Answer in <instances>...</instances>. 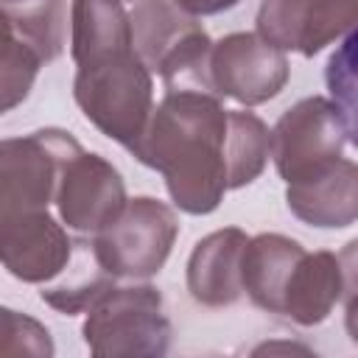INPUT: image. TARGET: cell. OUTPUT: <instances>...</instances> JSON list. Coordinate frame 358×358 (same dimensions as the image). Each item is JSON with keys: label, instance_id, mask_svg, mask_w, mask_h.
<instances>
[{"label": "cell", "instance_id": "1", "mask_svg": "<svg viewBox=\"0 0 358 358\" xmlns=\"http://www.w3.org/2000/svg\"><path fill=\"white\" fill-rule=\"evenodd\" d=\"M229 109L201 90H171L154 106L151 120L131 154L162 173L173 204L190 215L213 213L227 179Z\"/></svg>", "mask_w": 358, "mask_h": 358}, {"label": "cell", "instance_id": "2", "mask_svg": "<svg viewBox=\"0 0 358 358\" xmlns=\"http://www.w3.org/2000/svg\"><path fill=\"white\" fill-rule=\"evenodd\" d=\"M73 95L84 117L129 151L140 143L154 112L151 70L134 48L76 64Z\"/></svg>", "mask_w": 358, "mask_h": 358}, {"label": "cell", "instance_id": "3", "mask_svg": "<svg viewBox=\"0 0 358 358\" xmlns=\"http://www.w3.org/2000/svg\"><path fill=\"white\" fill-rule=\"evenodd\" d=\"M134 50L151 73H157L171 90L213 92L210 53L213 39L176 0H137L129 11ZM215 95V92H213Z\"/></svg>", "mask_w": 358, "mask_h": 358}, {"label": "cell", "instance_id": "4", "mask_svg": "<svg viewBox=\"0 0 358 358\" xmlns=\"http://www.w3.org/2000/svg\"><path fill=\"white\" fill-rule=\"evenodd\" d=\"M81 336L98 358L165 355L171 322L162 310V294L148 282L112 285L87 310Z\"/></svg>", "mask_w": 358, "mask_h": 358}, {"label": "cell", "instance_id": "5", "mask_svg": "<svg viewBox=\"0 0 358 358\" xmlns=\"http://www.w3.org/2000/svg\"><path fill=\"white\" fill-rule=\"evenodd\" d=\"M176 235L179 218L165 201L154 196H134L112 224L92 235L90 243L98 263L109 274L126 280H148L159 274L171 257Z\"/></svg>", "mask_w": 358, "mask_h": 358}, {"label": "cell", "instance_id": "6", "mask_svg": "<svg viewBox=\"0 0 358 358\" xmlns=\"http://www.w3.org/2000/svg\"><path fill=\"white\" fill-rule=\"evenodd\" d=\"M81 151L62 129H39L8 137L0 145V215L48 210L56 201L64 165Z\"/></svg>", "mask_w": 358, "mask_h": 358}, {"label": "cell", "instance_id": "7", "mask_svg": "<svg viewBox=\"0 0 358 358\" xmlns=\"http://www.w3.org/2000/svg\"><path fill=\"white\" fill-rule=\"evenodd\" d=\"M347 131L330 98L313 95L294 103L271 129V159L285 185L302 182L344 157Z\"/></svg>", "mask_w": 358, "mask_h": 358}, {"label": "cell", "instance_id": "8", "mask_svg": "<svg viewBox=\"0 0 358 358\" xmlns=\"http://www.w3.org/2000/svg\"><path fill=\"white\" fill-rule=\"evenodd\" d=\"M291 67L285 50L260 34H229L213 42L210 84L218 98H232L243 106L271 101L288 84Z\"/></svg>", "mask_w": 358, "mask_h": 358}, {"label": "cell", "instance_id": "9", "mask_svg": "<svg viewBox=\"0 0 358 358\" xmlns=\"http://www.w3.org/2000/svg\"><path fill=\"white\" fill-rule=\"evenodd\" d=\"M255 22L280 50L316 56L358 28V0H263Z\"/></svg>", "mask_w": 358, "mask_h": 358}, {"label": "cell", "instance_id": "10", "mask_svg": "<svg viewBox=\"0 0 358 358\" xmlns=\"http://www.w3.org/2000/svg\"><path fill=\"white\" fill-rule=\"evenodd\" d=\"M76 243L48 210L0 215V255L8 274L22 282H53L73 260Z\"/></svg>", "mask_w": 358, "mask_h": 358}, {"label": "cell", "instance_id": "11", "mask_svg": "<svg viewBox=\"0 0 358 358\" xmlns=\"http://www.w3.org/2000/svg\"><path fill=\"white\" fill-rule=\"evenodd\" d=\"M126 185L112 162L98 154L78 151L62 173L56 207L67 229L98 235L126 207Z\"/></svg>", "mask_w": 358, "mask_h": 358}, {"label": "cell", "instance_id": "12", "mask_svg": "<svg viewBox=\"0 0 358 358\" xmlns=\"http://www.w3.org/2000/svg\"><path fill=\"white\" fill-rule=\"evenodd\" d=\"M249 235L238 227L201 238L187 260V291L204 308L235 305L243 294V249Z\"/></svg>", "mask_w": 358, "mask_h": 358}, {"label": "cell", "instance_id": "13", "mask_svg": "<svg viewBox=\"0 0 358 358\" xmlns=\"http://www.w3.org/2000/svg\"><path fill=\"white\" fill-rule=\"evenodd\" d=\"M288 210L319 229H341L358 221V162L338 157L313 176L285 187Z\"/></svg>", "mask_w": 358, "mask_h": 358}, {"label": "cell", "instance_id": "14", "mask_svg": "<svg viewBox=\"0 0 358 358\" xmlns=\"http://www.w3.org/2000/svg\"><path fill=\"white\" fill-rule=\"evenodd\" d=\"M305 255L302 243L280 232H263L249 238L243 249V291L246 296L268 310L282 316V296L291 280L294 266Z\"/></svg>", "mask_w": 358, "mask_h": 358}, {"label": "cell", "instance_id": "15", "mask_svg": "<svg viewBox=\"0 0 358 358\" xmlns=\"http://www.w3.org/2000/svg\"><path fill=\"white\" fill-rule=\"evenodd\" d=\"M341 296H344V280H341L338 255L305 252L285 285L282 316H288L302 327H310L324 322Z\"/></svg>", "mask_w": 358, "mask_h": 358}, {"label": "cell", "instance_id": "16", "mask_svg": "<svg viewBox=\"0 0 358 358\" xmlns=\"http://www.w3.org/2000/svg\"><path fill=\"white\" fill-rule=\"evenodd\" d=\"M123 48H134V34L120 0H73L70 56L76 64Z\"/></svg>", "mask_w": 358, "mask_h": 358}, {"label": "cell", "instance_id": "17", "mask_svg": "<svg viewBox=\"0 0 358 358\" xmlns=\"http://www.w3.org/2000/svg\"><path fill=\"white\" fill-rule=\"evenodd\" d=\"M56 280L59 282H45L39 296H42V302H48L59 313L73 316V313L90 310L115 285L117 277L109 274L98 263V257L92 252V243H76L70 266Z\"/></svg>", "mask_w": 358, "mask_h": 358}, {"label": "cell", "instance_id": "18", "mask_svg": "<svg viewBox=\"0 0 358 358\" xmlns=\"http://www.w3.org/2000/svg\"><path fill=\"white\" fill-rule=\"evenodd\" d=\"M0 28L28 42L42 62H53L64 50L67 8L64 0H14L0 8Z\"/></svg>", "mask_w": 358, "mask_h": 358}, {"label": "cell", "instance_id": "19", "mask_svg": "<svg viewBox=\"0 0 358 358\" xmlns=\"http://www.w3.org/2000/svg\"><path fill=\"white\" fill-rule=\"evenodd\" d=\"M271 157V131L255 112L229 109L227 134V179L229 190L252 185Z\"/></svg>", "mask_w": 358, "mask_h": 358}, {"label": "cell", "instance_id": "20", "mask_svg": "<svg viewBox=\"0 0 358 358\" xmlns=\"http://www.w3.org/2000/svg\"><path fill=\"white\" fill-rule=\"evenodd\" d=\"M324 81L330 90V101L341 115L347 140L358 148V28H352L330 53Z\"/></svg>", "mask_w": 358, "mask_h": 358}, {"label": "cell", "instance_id": "21", "mask_svg": "<svg viewBox=\"0 0 358 358\" xmlns=\"http://www.w3.org/2000/svg\"><path fill=\"white\" fill-rule=\"evenodd\" d=\"M0 92H3V112H11L17 103H22L34 87V78L39 73V67L45 64L42 56L22 42L20 36H14L8 28H0Z\"/></svg>", "mask_w": 358, "mask_h": 358}, {"label": "cell", "instance_id": "22", "mask_svg": "<svg viewBox=\"0 0 358 358\" xmlns=\"http://www.w3.org/2000/svg\"><path fill=\"white\" fill-rule=\"evenodd\" d=\"M50 358V333L31 316L11 308L0 310V358Z\"/></svg>", "mask_w": 358, "mask_h": 358}, {"label": "cell", "instance_id": "23", "mask_svg": "<svg viewBox=\"0 0 358 358\" xmlns=\"http://www.w3.org/2000/svg\"><path fill=\"white\" fill-rule=\"evenodd\" d=\"M338 266H341V280H344V296L358 294V238H352L341 252H338Z\"/></svg>", "mask_w": 358, "mask_h": 358}, {"label": "cell", "instance_id": "24", "mask_svg": "<svg viewBox=\"0 0 358 358\" xmlns=\"http://www.w3.org/2000/svg\"><path fill=\"white\" fill-rule=\"evenodd\" d=\"M241 0H176V6H182L187 14L193 17H210V14H221L229 11L232 6H238Z\"/></svg>", "mask_w": 358, "mask_h": 358}, {"label": "cell", "instance_id": "25", "mask_svg": "<svg viewBox=\"0 0 358 358\" xmlns=\"http://www.w3.org/2000/svg\"><path fill=\"white\" fill-rule=\"evenodd\" d=\"M344 327H347V336L352 338V344H358V294L347 296V308H344Z\"/></svg>", "mask_w": 358, "mask_h": 358}, {"label": "cell", "instance_id": "26", "mask_svg": "<svg viewBox=\"0 0 358 358\" xmlns=\"http://www.w3.org/2000/svg\"><path fill=\"white\" fill-rule=\"evenodd\" d=\"M3 3H14V0H3Z\"/></svg>", "mask_w": 358, "mask_h": 358}, {"label": "cell", "instance_id": "27", "mask_svg": "<svg viewBox=\"0 0 358 358\" xmlns=\"http://www.w3.org/2000/svg\"><path fill=\"white\" fill-rule=\"evenodd\" d=\"M120 3H126V0H120Z\"/></svg>", "mask_w": 358, "mask_h": 358}]
</instances>
